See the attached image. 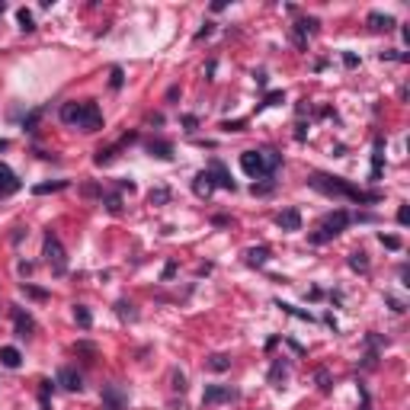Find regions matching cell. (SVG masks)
<instances>
[{"label": "cell", "instance_id": "obj_1", "mask_svg": "<svg viewBox=\"0 0 410 410\" xmlns=\"http://www.w3.org/2000/svg\"><path fill=\"white\" fill-rule=\"evenodd\" d=\"M311 186H314L317 192H324V196H343V199H353V202H378L381 196L378 192H362V189H356V186H349V183H343L340 176H324V173H314L308 179Z\"/></svg>", "mask_w": 410, "mask_h": 410}, {"label": "cell", "instance_id": "obj_2", "mask_svg": "<svg viewBox=\"0 0 410 410\" xmlns=\"http://www.w3.org/2000/svg\"><path fill=\"white\" fill-rule=\"evenodd\" d=\"M346 224H349V212H346V209H336L333 215H327V218L321 221L317 234H311V244H327L330 237L343 234V227H346Z\"/></svg>", "mask_w": 410, "mask_h": 410}, {"label": "cell", "instance_id": "obj_3", "mask_svg": "<svg viewBox=\"0 0 410 410\" xmlns=\"http://www.w3.org/2000/svg\"><path fill=\"white\" fill-rule=\"evenodd\" d=\"M42 253H45V263L52 266L55 276H64V272H67V253H64V247H61V240H58V234H52V231L45 234Z\"/></svg>", "mask_w": 410, "mask_h": 410}, {"label": "cell", "instance_id": "obj_4", "mask_svg": "<svg viewBox=\"0 0 410 410\" xmlns=\"http://www.w3.org/2000/svg\"><path fill=\"white\" fill-rule=\"evenodd\" d=\"M224 401H237V391L231 384H209L202 394V404H224Z\"/></svg>", "mask_w": 410, "mask_h": 410}, {"label": "cell", "instance_id": "obj_5", "mask_svg": "<svg viewBox=\"0 0 410 410\" xmlns=\"http://www.w3.org/2000/svg\"><path fill=\"white\" fill-rule=\"evenodd\" d=\"M83 131H100L103 128V112L93 100H83V122H80Z\"/></svg>", "mask_w": 410, "mask_h": 410}, {"label": "cell", "instance_id": "obj_6", "mask_svg": "<svg viewBox=\"0 0 410 410\" xmlns=\"http://www.w3.org/2000/svg\"><path fill=\"white\" fill-rule=\"evenodd\" d=\"M240 170H244L247 176H266V170H263V157H260V151H244L240 154Z\"/></svg>", "mask_w": 410, "mask_h": 410}, {"label": "cell", "instance_id": "obj_7", "mask_svg": "<svg viewBox=\"0 0 410 410\" xmlns=\"http://www.w3.org/2000/svg\"><path fill=\"white\" fill-rule=\"evenodd\" d=\"M58 384H61V388H67V391H80V388H83V378H80L77 369L64 366V369H58Z\"/></svg>", "mask_w": 410, "mask_h": 410}, {"label": "cell", "instance_id": "obj_8", "mask_svg": "<svg viewBox=\"0 0 410 410\" xmlns=\"http://www.w3.org/2000/svg\"><path fill=\"white\" fill-rule=\"evenodd\" d=\"M212 189H215V179H212V173H209V170H202L196 179H192V192H196L199 199H209V196H212Z\"/></svg>", "mask_w": 410, "mask_h": 410}, {"label": "cell", "instance_id": "obj_9", "mask_svg": "<svg viewBox=\"0 0 410 410\" xmlns=\"http://www.w3.org/2000/svg\"><path fill=\"white\" fill-rule=\"evenodd\" d=\"M61 122L80 128V122H83V103H64L61 106Z\"/></svg>", "mask_w": 410, "mask_h": 410}, {"label": "cell", "instance_id": "obj_10", "mask_svg": "<svg viewBox=\"0 0 410 410\" xmlns=\"http://www.w3.org/2000/svg\"><path fill=\"white\" fill-rule=\"evenodd\" d=\"M148 154L151 157H161V161H173V144L154 138V141H148Z\"/></svg>", "mask_w": 410, "mask_h": 410}, {"label": "cell", "instance_id": "obj_11", "mask_svg": "<svg viewBox=\"0 0 410 410\" xmlns=\"http://www.w3.org/2000/svg\"><path fill=\"white\" fill-rule=\"evenodd\" d=\"M209 173H212V179H215V186H224V189H234V179L227 176V170H224V164H221V161H212V167H209Z\"/></svg>", "mask_w": 410, "mask_h": 410}, {"label": "cell", "instance_id": "obj_12", "mask_svg": "<svg viewBox=\"0 0 410 410\" xmlns=\"http://www.w3.org/2000/svg\"><path fill=\"white\" fill-rule=\"evenodd\" d=\"M19 362H22V356L16 346H0V366L4 369H19Z\"/></svg>", "mask_w": 410, "mask_h": 410}, {"label": "cell", "instance_id": "obj_13", "mask_svg": "<svg viewBox=\"0 0 410 410\" xmlns=\"http://www.w3.org/2000/svg\"><path fill=\"white\" fill-rule=\"evenodd\" d=\"M369 26L375 29V32H388V29L397 26V22H394V16H388V13H369Z\"/></svg>", "mask_w": 410, "mask_h": 410}, {"label": "cell", "instance_id": "obj_14", "mask_svg": "<svg viewBox=\"0 0 410 410\" xmlns=\"http://www.w3.org/2000/svg\"><path fill=\"white\" fill-rule=\"evenodd\" d=\"M0 189H4L7 196H10V192H16V189H19V179H16V173L10 170V167H4V164H0Z\"/></svg>", "mask_w": 410, "mask_h": 410}, {"label": "cell", "instance_id": "obj_15", "mask_svg": "<svg viewBox=\"0 0 410 410\" xmlns=\"http://www.w3.org/2000/svg\"><path fill=\"white\" fill-rule=\"evenodd\" d=\"M276 221H279V227H285V231H298V227H301V215H298V209H285Z\"/></svg>", "mask_w": 410, "mask_h": 410}, {"label": "cell", "instance_id": "obj_16", "mask_svg": "<svg viewBox=\"0 0 410 410\" xmlns=\"http://www.w3.org/2000/svg\"><path fill=\"white\" fill-rule=\"evenodd\" d=\"M13 321H16V336H29V333H32V327H35L32 317H29V314H22L19 308H13Z\"/></svg>", "mask_w": 410, "mask_h": 410}, {"label": "cell", "instance_id": "obj_17", "mask_svg": "<svg viewBox=\"0 0 410 410\" xmlns=\"http://www.w3.org/2000/svg\"><path fill=\"white\" fill-rule=\"evenodd\" d=\"M260 157H263V170H266V176H272V173H276V167L282 164V154H276L272 148L260 151Z\"/></svg>", "mask_w": 410, "mask_h": 410}, {"label": "cell", "instance_id": "obj_18", "mask_svg": "<svg viewBox=\"0 0 410 410\" xmlns=\"http://www.w3.org/2000/svg\"><path fill=\"white\" fill-rule=\"evenodd\" d=\"M317 26H321V22H317L314 16H305V19H298V22H295V29H292V32H298L301 39H308V35H314V32H317Z\"/></svg>", "mask_w": 410, "mask_h": 410}, {"label": "cell", "instance_id": "obj_19", "mask_svg": "<svg viewBox=\"0 0 410 410\" xmlns=\"http://www.w3.org/2000/svg\"><path fill=\"white\" fill-rule=\"evenodd\" d=\"M381 161H384V141L375 138V154H372V179L381 176Z\"/></svg>", "mask_w": 410, "mask_h": 410}, {"label": "cell", "instance_id": "obj_20", "mask_svg": "<svg viewBox=\"0 0 410 410\" xmlns=\"http://www.w3.org/2000/svg\"><path fill=\"white\" fill-rule=\"evenodd\" d=\"M103 410H122V394H119L116 388H112V384H109V388H106L103 391Z\"/></svg>", "mask_w": 410, "mask_h": 410}, {"label": "cell", "instance_id": "obj_21", "mask_svg": "<svg viewBox=\"0 0 410 410\" xmlns=\"http://www.w3.org/2000/svg\"><path fill=\"white\" fill-rule=\"evenodd\" d=\"M266 260H269V247H250L247 250V263H250V266H263Z\"/></svg>", "mask_w": 410, "mask_h": 410}, {"label": "cell", "instance_id": "obj_22", "mask_svg": "<svg viewBox=\"0 0 410 410\" xmlns=\"http://www.w3.org/2000/svg\"><path fill=\"white\" fill-rule=\"evenodd\" d=\"M58 189H67V179H52V183H39L32 192H35V196H48V192H58Z\"/></svg>", "mask_w": 410, "mask_h": 410}, {"label": "cell", "instance_id": "obj_23", "mask_svg": "<svg viewBox=\"0 0 410 410\" xmlns=\"http://www.w3.org/2000/svg\"><path fill=\"white\" fill-rule=\"evenodd\" d=\"M74 321H77V327H83V330H87L90 324H93L90 308H87V305H74Z\"/></svg>", "mask_w": 410, "mask_h": 410}, {"label": "cell", "instance_id": "obj_24", "mask_svg": "<svg viewBox=\"0 0 410 410\" xmlns=\"http://www.w3.org/2000/svg\"><path fill=\"white\" fill-rule=\"evenodd\" d=\"M349 266H353L356 272H366V269H369V253H362V250L349 253Z\"/></svg>", "mask_w": 410, "mask_h": 410}, {"label": "cell", "instance_id": "obj_25", "mask_svg": "<svg viewBox=\"0 0 410 410\" xmlns=\"http://www.w3.org/2000/svg\"><path fill=\"white\" fill-rule=\"evenodd\" d=\"M276 308H282L285 314L301 317V321H314V314H311V311H301V308H295V305H285V301H276Z\"/></svg>", "mask_w": 410, "mask_h": 410}, {"label": "cell", "instance_id": "obj_26", "mask_svg": "<svg viewBox=\"0 0 410 410\" xmlns=\"http://www.w3.org/2000/svg\"><path fill=\"white\" fill-rule=\"evenodd\" d=\"M205 366H209L212 372H227V369H231V359H227V356H221V353H215V356H212Z\"/></svg>", "mask_w": 410, "mask_h": 410}, {"label": "cell", "instance_id": "obj_27", "mask_svg": "<svg viewBox=\"0 0 410 410\" xmlns=\"http://www.w3.org/2000/svg\"><path fill=\"white\" fill-rule=\"evenodd\" d=\"M148 202H151V205H164V202H170V189H167V186H157V189H151Z\"/></svg>", "mask_w": 410, "mask_h": 410}, {"label": "cell", "instance_id": "obj_28", "mask_svg": "<svg viewBox=\"0 0 410 410\" xmlns=\"http://www.w3.org/2000/svg\"><path fill=\"white\" fill-rule=\"evenodd\" d=\"M116 314L122 317V321H135L138 311H135V305H128V301H119V305H116Z\"/></svg>", "mask_w": 410, "mask_h": 410}, {"label": "cell", "instance_id": "obj_29", "mask_svg": "<svg viewBox=\"0 0 410 410\" xmlns=\"http://www.w3.org/2000/svg\"><path fill=\"white\" fill-rule=\"evenodd\" d=\"M16 19H19V29H22V32H32V29H35V19H32V13H29L26 7L16 13Z\"/></svg>", "mask_w": 410, "mask_h": 410}, {"label": "cell", "instance_id": "obj_30", "mask_svg": "<svg viewBox=\"0 0 410 410\" xmlns=\"http://www.w3.org/2000/svg\"><path fill=\"white\" fill-rule=\"evenodd\" d=\"M103 202H106V209H109L112 215L122 212V196H119V192H109V196H103Z\"/></svg>", "mask_w": 410, "mask_h": 410}, {"label": "cell", "instance_id": "obj_31", "mask_svg": "<svg viewBox=\"0 0 410 410\" xmlns=\"http://www.w3.org/2000/svg\"><path fill=\"white\" fill-rule=\"evenodd\" d=\"M116 151H119V144H116V148H100V151H96V157H93V161L103 167V164H109V161L116 157Z\"/></svg>", "mask_w": 410, "mask_h": 410}, {"label": "cell", "instance_id": "obj_32", "mask_svg": "<svg viewBox=\"0 0 410 410\" xmlns=\"http://www.w3.org/2000/svg\"><path fill=\"white\" fill-rule=\"evenodd\" d=\"M22 295H29V298H35V301H45V298H48L45 288H35V285H22Z\"/></svg>", "mask_w": 410, "mask_h": 410}, {"label": "cell", "instance_id": "obj_33", "mask_svg": "<svg viewBox=\"0 0 410 410\" xmlns=\"http://www.w3.org/2000/svg\"><path fill=\"white\" fill-rule=\"evenodd\" d=\"M39 119H42V109H32V112L26 116V122H22V128H26V131H32L35 125H39Z\"/></svg>", "mask_w": 410, "mask_h": 410}, {"label": "cell", "instance_id": "obj_34", "mask_svg": "<svg viewBox=\"0 0 410 410\" xmlns=\"http://www.w3.org/2000/svg\"><path fill=\"white\" fill-rule=\"evenodd\" d=\"M170 381H173V391H179V394L186 391V375H183V372H173Z\"/></svg>", "mask_w": 410, "mask_h": 410}, {"label": "cell", "instance_id": "obj_35", "mask_svg": "<svg viewBox=\"0 0 410 410\" xmlns=\"http://www.w3.org/2000/svg\"><path fill=\"white\" fill-rule=\"evenodd\" d=\"M285 100V96H282V90H272V93H266V100H263V106H279Z\"/></svg>", "mask_w": 410, "mask_h": 410}, {"label": "cell", "instance_id": "obj_36", "mask_svg": "<svg viewBox=\"0 0 410 410\" xmlns=\"http://www.w3.org/2000/svg\"><path fill=\"white\" fill-rule=\"evenodd\" d=\"M221 128H224V131H244L247 122H244V119H234V122H221Z\"/></svg>", "mask_w": 410, "mask_h": 410}, {"label": "cell", "instance_id": "obj_37", "mask_svg": "<svg viewBox=\"0 0 410 410\" xmlns=\"http://www.w3.org/2000/svg\"><path fill=\"white\" fill-rule=\"evenodd\" d=\"M109 87H112V90H119V87H122V67H112V77H109Z\"/></svg>", "mask_w": 410, "mask_h": 410}, {"label": "cell", "instance_id": "obj_38", "mask_svg": "<svg viewBox=\"0 0 410 410\" xmlns=\"http://www.w3.org/2000/svg\"><path fill=\"white\" fill-rule=\"evenodd\" d=\"M381 244L388 247V250H397V247H401V240H397L394 234H381Z\"/></svg>", "mask_w": 410, "mask_h": 410}, {"label": "cell", "instance_id": "obj_39", "mask_svg": "<svg viewBox=\"0 0 410 410\" xmlns=\"http://www.w3.org/2000/svg\"><path fill=\"white\" fill-rule=\"evenodd\" d=\"M272 186L276 183H260V186L253 183V196H266V192H272Z\"/></svg>", "mask_w": 410, "mask_h": 410}, {"label": "cell", "instance_id": "obj_40", "mask_svg": "<svg viewBox=\"0 0 410 410\" xmlns=\"http://www.w3.org/2000/svg\"><path fill=\"white\" fill-rule=\"evenodd\" d=\"M317 384H321V391H330V375H327V372H317Z\"/></svg>", "mask_w": 410, "mask_h": 410}, {"label": "cell", "instance_id": "obj_41", "mask_svg": "<svg viewBox=\"0 0 410 410\" xmlns=\"http://www.w3.org/2000/svg\"><path fill=\"white\" fill-rule=\"evenodd\" d=\"M407 221H410V209L401 205V209H397V224H407Z\"/></svg>", "mask_w": 410, "mask_h": 410}, {"label": "cell", "instance_id": "obj_42", "mask_svg": "<svg viewBox=\"0 0 410 410\" xmlns=\"http://www.w3.org/2000/svg\"><path fill=\"white\" fill-rule=\"evenodd\" d=\"M212 29H215V22H205V26H202V29L196 32V42H202L205 35H212Z\"/></svg>", "mask_w": 410, "mask_h": 410}, {"label": "cell", "instance_id": "obj_43", "mask_svg": "<svg viewBox=\"0 0 410 410\" xmlns=\"http://www.w3.org/2000/svg\"><path fill=\"white\" fill-rule=\"evenodd\" d=\"M343 64H346V67H359V58H356L353 52H343Z\"/></svg>", "mask_w": 410, "mask_h": 410}, {"label": "cell", "instance_id": "obj_44", "mask_svg": "<svg viewBox=\"0 0 410 410\" xmlns=\"http://www.w3.org/2000/svg\"><path fill=\"white\" fill-rule=\"evenodd\" d=\"M388 305H391V311H397V314H401V311H404V305H401V301H397L394 295H388Z\"/></svg>", "mask_w": 410, "mask_h": 410}, {"label": "cell", "instance_id": "obj_45", "mask_svg": "<svg viewBox=\"0 0 410 410\" xmlns=\"http://www.w3.org/2000/svg\"><path fill=\"white\" fill-rule=\"evenodd\" d=\"M183 125H186V128L192 131V128H196V125H199V119H196V116H183Z\"/></svg>", "mask_w": 410, "mask_h": 410}, {"label": "cell", "instance_id": "obj_46", "mask_svg": "<svg viewBox=\"0 0 410 410\" xmlns=\"http://www.w3.org/2000/svg\"><path fill=\"white\" fill-rule=\"evenodd\" d=\"M173 272H176V263H167V266H164V279H170Z\"/></svg>", "mask_w": 410, "mask_h": 410}, {"label": "cell", "instance_id": "obj_47", "mask_svg": "<svg viewBox=\"0 0 410 410\" xmlns=\"http://www.w3.org/2000/svg\"><path fill=\"white\" fill-rule=\"evenodd\" d=\"M212 221H215V224H218V227H224V224H227V221H231V218H227V215H215V218H212Z\"/></svg>", "mask_w": 410, "mask_h": 410}, {"label": "cell", "instance_id": "obj_48", "mask_svg": "<svg viewBox=\"0 0 410 410\" xmlns=\"http://www.w3.org/2000/svg\"><path fill=\"white\" fill-rule=\"evenodd\" d=\"M19 272H22V276H29V272H32V263L22 260V263H19Z\"/></svg>", "mask_w": 410, "mask_h": 410}, {"label": "cell", "instance_id": "obj_49", "mask_svg": "<svg viewBox=\"0 0 410 410\" xmlns=\"http://www.w3.org/2000/svg\"><path fill=\"white\" fill-rule=\"evenodd\" d=\"M7 148H10V141H7V138H0V151H7Z\"/></svg>", "mask_w": 410, "mask_h": 410}, {"label": "cell", "instance_id": "obj_50", "mask_svg": "<svg viewBox=\"0 0 410 410\" xmlns=\"http://www.w3.org/2000/svg\"><path fill=\"white\" fill-rule=\"evenodd\" d=\"M4 10H7V4H4V0H0V13H4Z\"/></svg>", "mask_w": 410, "mask_h": 410}]
</instances>
